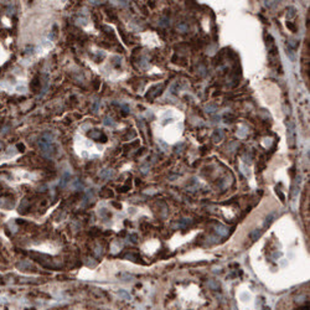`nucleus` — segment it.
Returning <instances> with one entry per match:
<instances>
[{
    "mask_svg": "<svg viewBox=\"0 0 310 310\" xmlns=\"http://www.w3.org/2000/svg\"><path fill=\"white\" fill-rule=\"evenodd\" d=\"M17 268H20V269H25V268H32V266L30 263H28V262H20L17 264Z\"/></svg>",
    "mask_w": 310,
    "mask_h": 310,
    "instance_id": "obj_4",
    "label": "nucleus"
},
{
    "mask_svg": "<svg viewBox=\"0 0 310 310\" xmlns=\"http://www.w3.org/2000/svg\"><path fill=\"white\" fill-rule=\"evenodd\" d=\"M1 193H3V186L0 185V195H1Z\"/></svg>",
    "mask_w": 310,
    "mask_h": 310,
    "instance_id": "obj_8",
    "label": "nucleus"
},
{
    "mask_svg": "<svg viewBox=\"0 0 310 310\" xmlns=\"http://www.w3.org/2000/svg\"><path fill=\"white\" fill-rule=\"evenodd\" d=\"M40 86H41V83H40V80H38V77L36 76L34 80H32V82L30 83V88H31V91H34V92H37L38 89H40Z\"/></svg>",
    "mask_w": 310,
    "mask_h": 310,
    "instance_id": "obj_2",
    "label": "nucleus"
},
{
    "mask_svg": "<svg viewBox=\"0 0 310 310\" xmlns=\"http://www.w3.org/2000/svg\"><path fill=\"white\" fill-rule=\"evenodd\" d=\"M288 141H289V146L294 148L295 146V134H294V125L292 123H289L288 128Z\"/></svg>",
    "mask_w": 310,
    "mask_h": 310,
    "instance_id": "obj_1",
    "label": "nucleus"
},
{
    "mask_svg": "<svg viewBox=\"0 0 310 310\" xmlns=\"http://www.w3.org/2000/svg\"><path fill=\"white\" fill-rule=\"evenodd\" d=\"M287 28H288V29H290V30H292L293 32H295V31H296V28L294 26V25H293L292 22H287Z\"/></svg>",
    "mask_w": 310,
    "mask_h": 310,
    "instance_id": "obj_7",
    "label": "nucleus"
},
{
    "mask_svg": "<svg viewBox=\"0 0 310 310\" xmlns=\"http://www.w3.org/2000/svg\"><path fill=\"white\" fill-rule=\"evenodd\" d=\"M261 235H262V231H261V230H254V231H252L251 233H249V238L254 242V241H257L258 238L261 237Z\"/></svg>",
    "mask_w": 310,
    "mask_h": 310,
    "instance_id": "obj_3",
    "label": "nucleus"
},
{
    "mask_svg": "<svg viewBox=\"0 0 310 310\" xmlns=\"http://www.w3.org/2000/svg\"><path fill=\"white\" fill-rule=\"evenodd\" d=\"M287 16H288V17H294V16H295V9H294V8H289Z\"/></svg>",
    "mask_w": 310,
    "mask_h": 310,
    "instance_id": "obj_6",
    "label": "nucleus"
},
{
    "mask_svg": "<svg viewBox=\"0 0 310 310\" xmlns=\"http://www.w3.org/2000/svg\"><path fill=\"white\" fill-rule=\"evenodd\" d=\"M273 219H274V215H273V214H272V215H269V216L266 218V222H264V226H266V227H267V226H269L270 223L273 222Z\"/></svg>",
    "mask_w": 310,
    "mask_h": 310,
    "instance_id": "obj_5",
    "label": "nucleus"
}]
</instances>
